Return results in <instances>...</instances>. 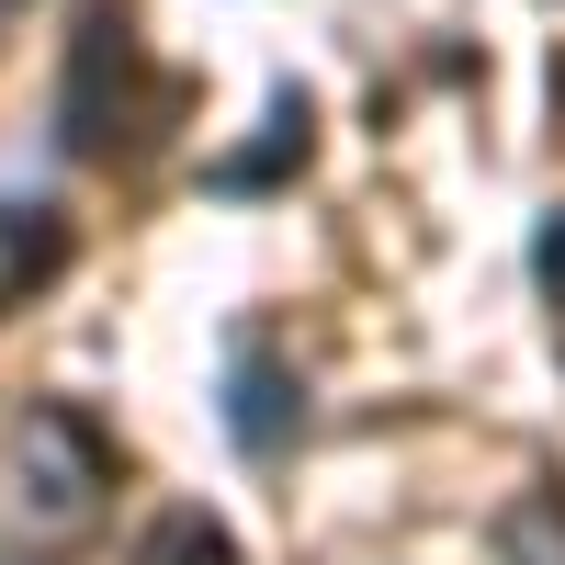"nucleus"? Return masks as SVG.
<instances>
[{
    "mask_svg": "<svg viewBox=\"0 0 565 565\" xmlns=\"http://www.w3.org/2000/svg\"><path fill=\"white\" fill-rule=\"evenodd\" d=\"M103 487H114V441L90 430L79 407H34L23 441H12V509H23V532H79L90 509H103Z\"/></svg>",
    "mask_w": 565,
    "mask_h": 565,
    "instance_id": "obj_1",
    "label": "nucleus"
},
{
    "mask_svg": "<svg viewBox=\"0 0 565 565\" xmlns=\"http://www.w3.org/2000/svg\"><path fill=\"white\" fill-rule=\"evenodd\" d=\"M136 565H238V532H226L215 509H159L148 543H136Z\"/></svg>",
    "mask_w": 565,
    "mask_h": 565,
    "instance_id": "obj_6",
    "label": "nucleus"
},
{
    "mask_svg": "<svg viewBox=\"0 0 565 565\" xmlns=\"http://www.w3.org/2000/svg\"><path fill=\"white\" fill-rule=\"evenodd\" d=\"M271 136H260V148H238V159H215L204 181H215V193H271V181H295L306 170V148H317V103H306V90H271V114H260Z\"/></svg>",
    "mask_w": 565,
    "mask_h": 565,
    "instance_id": "obj_4",
    "label": "nucleus"
},
{
    "mask_svg": "<svg viewBox=\"0 0 565 565\" xmlns=\"http://www.w3.org/2000/svg\"><path fill=\"white\" fill-rule=\"evenodd\" d=\"M295 430H306V385H295V373H282L260 340H249L238 362H226V441H238L249 463H271Z\"/></svg>",
    "mask_w": 565,
    "mask_h": 565,
    "instance_id": "obj_3",
    "label": "nucleus"
},
{
    "mask_svg": "<svg viewBox=\"0 0 565 565\" xmlns=\"http://www.w3.org/2000/svg\"><path fill=\"white\" fill-rule=\"evenodd\" d=\"M68 215L57 204H0V306H23V295H45V282L68 271Z\"/></svg>",
    "mask_w": 565,
    "mask_h": 565,
    "instance_id": "obj_5",
    "label": "nucleus"
},
{
    "mask_svg": "<svg viewBox=\"0 0 565 565\" xmlns=\"http://www.w3.org/2000/svg\"><path fill=\"white\" fill-rule=\"evenodd\" d=\"M125 125H136V23L114 12H90L79 34H68V79H57V136L79 159H114L125 148Z\"/></svg>",
    "mask_w": 565,
    "mask_h": 565,
    "instance_id": "obj_2",
    "label": "nucleus"
},
{
    "mask_svg": "<svg viewBox=\"0 0 565 565\" xmlns=\"http://www.w3.org/2000/svg\"><path fill=\"white\" fill-rule=\"evenodd\" d=\"M532 271H543V295H554V306H565V204H554V215H543V238H532Z\"/></svg>",
    "mask_w": 565,
    "mask_h": 565,
    "instance_id": "obj_7",
    "label": "nucleus"
}]
</instances>
